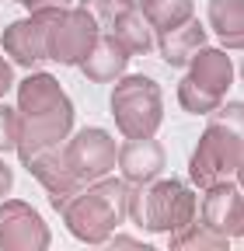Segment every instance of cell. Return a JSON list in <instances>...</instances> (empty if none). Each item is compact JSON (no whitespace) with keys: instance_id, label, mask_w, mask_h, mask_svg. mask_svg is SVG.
<instances>
[{"instance_id":"6da1fadb","label":"cell","mask_w":244,"mask_h":251,"mask_svg":"<svg viewBox=\"0 0 244 251\" xmlns=\"http://www.w3.org/2000/svg\"><path fill=\"white\" fill-rule=\"evenodd\" d=\"M18 143L14 153L24 164L39 150L59 147L73 133V101L52 74H28L18 84Z\"/></svg>"},{"instance_id":"7a4b0ae2","label":"cell","mask_w":244,"mask_h":251,"mask_svg":"<svg viewBox=\"0 0 244 251\" xmlns=\"http://www.w3.org/2000/svg\"><path fill=\"white\" fill-rule=\"evenodd\" d=\"M56 213H59V220H63V227L73 241L98 248L126 220V181L105 175L98 181L84 185L80 192H73Z\"/></svg>"},{"instance_id":"3957f363","label":"cell","mask_w":244,"mask_h":251,"mask_svg":"<svg viewBox=\"0 0 244 251\" xmlns=\"http://www.w3.org/2000/svg\"><path fill=\"white\" fill-rule=\"evenodd\" d=\"M126 216L146 234H171L195 220V192L181 178H154L146 185L126 181Z\"/></svg>"},{"instance_id":"277c9868","label":"cell","mask_w":244,"mask_h":251,"mask_svg":"<svg viewBox=\"0 0 244 251\" xmlns=\"http://www.w3.org/2000/svg\"><path fill=\"white\" fill-rule=\"evenodd\" d=\"M35 25V35L42 46V59H52L59 67H77L87 56V49L95 46V39L101 35L95 18L87 11L73 7H52V11H35L28 14Z\"/></svg>"},{"instance_id":"5b68a950","label":"cell","mask_w":244,"mask_h":251,"mask_svg":"<svg viewBox=\"0 0 244 251\" xmlns=\"http://www.w3.org/2000/svg\"><path fill=\"white\" fill-rule=\"evenodd\" d=\"M112 119L122 140H140V136H157L164 122V94L161 84L143 74H122L112 80Z\"/></svg>"},{"instance_id":"8992f818","label":"cell","mask_w":244,"mask_h":251,"mask_svg":"<svg viewBox=\"0 0 244 251\" xmlns=\"http://www.w3.org/2000/svg\"><path fill=\"white\" fill-rule=\"evenodd\" d=\"M244 168V143H241V129L223 122H213L202 129L192 157H189V181L195 188H209L217 181L237 178Z\"/></svg>"},{"instance_id":"52a82bcc","label":"cell","mask_w":244,"mask_h":251,"mask_svg":"<svg viewBox=\"0 0 244 251\" xmlns=\"http://www.w3.org/2000/svg\"><path fill=\"white\" fill-rule=\"evenodd\" d=\"M115 140L108 129L101 126H84V129H73L63 143H59V153H63V164L67 171L80 181L91 185L105 175H112L115 168Z\"/></svg>"},{"instance_id":"ba28073f","label":"cell","mask_w":244,"mask_h":251,"mask_svg":"<svg viewBox=\"0 0 244 251\" xmlns=\"http://www.w3.org/2000/svg\"><path fill=\"white\" fill-rule=\"evenodd\" d=\"M52 230L42 213L24 199H0V248L4 251H46Z\"/></svg>"},{"instance_id":"9c48e42d","label":"cell","mask_w":244,"mask_h":251,"mask_svg":"<svg viewBox=\"0 0 244 251\" xmlns=\"http://www.w3.org/2000/svg\"><path fill=\"white\" fill-rule=\"evenodd\" d=\"M199 220L230 241H237L244 234V206H241V185L237 178H227V181H217L202 188V199H199Z\"/></svg>"},{"instance_id":"30bf717a","label":"cell","mask_w":244,"mask_h":251,"mask_svg":"<svg viewBox=\"0 0 244 251\" xmlns=\"http://www.w3.org/2000/svg\"><path fill=\"white\" fill-rule=\"evenodd\" d=\"M185 80L202 91L206 98H213L217 105H223L227 98V91L234 87L237 80V67H234V59L227 56V49H213V46H202L195 49V56L189 59V67H185Z\"/></svg>"},{"instance_id":"8fae6325","label":"cell","mask_w":244,"mask_h":251,"mask_svg":"<svg viewBox=\"0 0 244 251\" xmlns=\"http://www.w3.org/2000/svg\"><path fill=\"white\" fill-rule=\"evenodd\" d=\"M115 168H119V178L129 181V185H146L164 175L168 168V153H164V143L154 140V136H140V140H126L115 147Z\"/></svg>"},{"instance_id":"7c38bea8","label":"cell","mask_w":244,"mask_h":251,"mask_svg":"<svg viewBox=\"0 0 244 251\" xmlns=\"http://www.w3.org/2000/svg\"><path fill=\"white\" fill-rule=\"evenodd\" d=\"M24 168H28V175H32L42 188H46V196H49V202H52V209H59L73 192H80V181L67 171V164H63V153H59V147H49V150H39L35 157H28L24 161Z\"/></svg>"},{"instance_id":"4fadbf2b","label":"cell","mask_w":244,"mask_h":251,"mask_svg":"<svg viewBox=\"0 0 244 251\" xmlns=\"http://www.w3.org/2000/svg\"><path fill=\"white\" fill-rule=\"evenodd\" d=\"M129 59H133V56L115 42V35L101 31V35L95 39V46L87 49V56L77 63V70H80L87 80H95V84H112V80H119L122 74H126Z\"/></svg>"},{"instance_id":"5bb4252c","label":"cell","mask_w":244,"mask_h":251,"mask_svg":"<svg viewBox=\"0 0 244 251\" xmlns=\"http://www.w3.org/2000/svg\"><path fill=\"white\" fill-rule=\"evenodd\" d=\"M206 46V28H202V21L192 14L189 21H181L178 28H168V31H161V39H157V49H161V56H164V63L168 67H189V59L195 56V49H202Z\"/></svg>"},{"instance_id":"9a60e30c","label":"cell","mask_w":244,"mask_h":251,"mask_svg":"<svg viewBox=\"0 0 244 251\" xmlns=\"http://www.w3.org/2000/svg\"><path fill=\"white\" fill-rule=\"evenodd\" d=\"M206 18L209 28L217 31V39L223 42L220 49L237 52L244 46V0H209Z\"/></svg>"},{"instance_id":"2e32d148","label":"cell","mask_w":244,"mask_h":251,"mask_svg":"<svg viewBox=\"0 0 244 251\" xmlns=\"http://www.w3.org/2000/svg\"><path fill=\"white\" fill-rule=\"evenodd\" d=\"M108 35H115V42L129 56H146L150 49H154V28L146 25V18L136 7H119Z\"/></svg>"},{"instance_id":"e0dca14e","label":"cell","mask_w":244,"mask_h":251,"mask_svg":"<svg viewBox=\"0 0 244 251\" xmlns=\"http://www.w3.org/2000/svg\"><path fill=\"white\" fill-rule=\"evenodd\" d=\"M0 42H4V56H11V63H18V67H24V70L42 63V46H39L32 18L11 21L4 28V35H0Z\"/></svg>"},{"instance_id":"ac0fdd59","label":"cell","mask_w":244,"mask_h":251,"mask_svg":"<svg viewBox=\"0 0 244 251\" xmlns=\"http://www.w3.org/2000/svg\"><path fill=\"white\" fill-rule=\"evenodd\" d=\"M168 248L171 251H227L230 248V237L217 234V230H209L202 220H189L185 227H178L168 234Z\"/></svg>"},{"instance_id":"d6986e66","label":"cell","mask_w":244,"mask_h":251,"mask_svg":"<svg viewBox=\"0 0 244 251\" xmlns=\"http://www.w3.org/2000/svg\"><path fill=\"white\" fill-rule=\"evenodd\" d=\"M136 11L161 35V31L178 28L181 21H189L195 14V0H136Z\"/></svg>"},{"instance_id":"ffe728a7","label":"cell","mask_w":244,"mask_h":251,"mask_svg":"<svg viewBox=\"0 0 244 251\" xmlns=\"http://www.w3.org/2000/svg\"><path fill=\"white\" fill-rule=\"evenodd\" d=\"M77 7H80V11H87L91 18H95L98 31H112L115 11H119V4H115V0H80Z\"/></svg>"},{"instance_id":"44dd1931","label":"cell","mask_w":244,"mask_h":251,"mask_svg":"<svg viewBox=\"0 0 244 251\" xmlns=\"http://www.w3.org/2000/svg\"><path fill=\"white\" fill-rule=\"evenodd\" d=\"M18 143V112L0 101V153H14Z\"/></svg>"},{"instance_id":"7402d4cb","label":"cell","mask_w":244,"mask_h":251,"mask_svg":"<svg viewBox=\"0 0 244 251\" xmlns=\"http://www.w3.org/2000/svg\"><path fill=\"white\" fill-rule=\"evenodd\" d=\"M18 4L28 14H35V11H52V7H73V0H18Z\"/></svg>"},{"instance_id":"603a6c76","label":"cell","mask_w":244,"mask_h":251,"mask_svg":"<svg viewBox=\"0 0 244 251\" xmlns=\"http://www.w3.org/2000/svg\"><path fill=\"white\" fill-rule=\"evenodd\" d=\"M105 244H112V248H133V251H146V244H143L140 237H133V234H119V230H112V237H108Z\"/></svg>"},{"instance_id":"cb8c5ba5","label":"cell","mask_w":244,"mask_h":251,"mask_svg":"<svg viewBox=\"0 0 244 251\" xmlns=\"http://www.w3.org/2000/svg\"><path fill=\"white\" fill-rule=\"evenodd\" d=\"M11 188H14V171L7 168L4 153H0V199H7V196H11Z\"/></svg>"},{"instance_id":"d4e9b609","label":"cell","mask_w":244,"mask_h":251,"mask_svg":"<svg viewBox=\"0 0 244 251\" xmlns=\"http://www.w3.org/2000/svg\"><path fill=\"white\" fill-rule=\"evenodd\" d=\"M14 87V67H11V59H4L0 56V98Z\"/></svg>"},{"instance_id":"484cf974","label":"cell","mask_w":244,"mask_h":251,"mask_svg":"<svg viewBox=\"0 0 244 251\" xmlns=\"http://www.w3.org/2000/svg\"><path fill=\"white\" fill-rule=\"evenodd\" d=\"M119 7H136V0H115Z\"/></svg>"},{"instance_id":"4316f807","label":"cell","mask_w":244,"mask_h":251,"mask_svg":"<svg viewBox=\"0 0 244 251\" xmlns=\"http://www.w3.org/2000/svg\"><path fill=\"white\" fill-rule=\"evenodd\" d=\"M14 4H18V0H14Z\"/></svg>"}]
</instances>
